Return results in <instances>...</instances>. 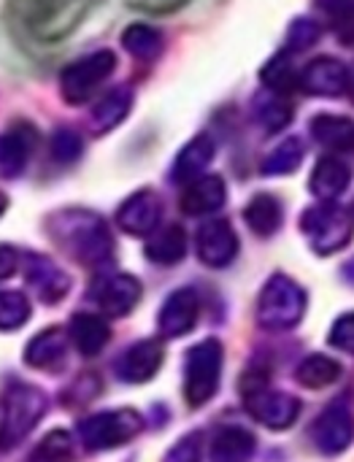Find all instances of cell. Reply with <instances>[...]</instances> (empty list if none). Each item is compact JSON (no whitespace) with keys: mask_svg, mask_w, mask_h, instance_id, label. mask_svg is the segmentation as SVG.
Returning a JSON list of instances; mask_svg holds the SVG:
<instances>
[{"mask_svg":"<svg viewBox=\"0 0 354 462\" xmlns=\"http://www.w3.org/2000/svg\"><path fill=\"white\" fill-rule=\"evenodd\" d=\"M98 5L100 0H11V16L35 43H60Z\"/></svg>","mask_w":354,"mask_h":462,"instance_id":"obj_1","label":"cell"},{"mask_svg":"<svg viewBox=\"0 0 354 462\" xmlns=\"http://www.w3.org/2000/svg\"><path fill=\"white\" fill-rule=\"evenodd\" d=\"M51 236L62 249L89 268H100L114 254V238L106 222L89 211H60L51 219Z\"/></svg>","mask_w":354,"mask_h":462,"instance_id":"obj_2","label":"cell"},{"mask_svg":"<svg viewBox=\"0 0 354 462\" xmlns=\"http://www.w3.org/2000/svg\"><path fill=\"white\" fill-rule=\"evenodd\" d=\"M306 290L284 276V273H276L266 282L263 292H260V300H257V322L263 330H271V333H284V330H293L303 314H306Z\"/></svg>","mask_w":354,"mask_h":462,"instance_id":"obj_3","label":"cell"},{"mask_svg":"<svg viewBox=\"0 0 354 462\" xmlns=\"http://www.w3.org/2000/svg\"><path fill=\"white\" fill-rule=\"evenodd\" d=\"M46 411V395L30 384H14L3 398L0 420V452L24 441Z\"/></svg>","mask_w":354,"mask_h":462,"instance_id":"obj_4","label":"cell"},{"mask_svg":"<svg viewBox=\"0 0 354 462\" xmlns=\"http://www.w3.org/2000/svg\"><path fill=\"white\" fill-rule=\"evenodd\" d=\"M222 360H225V352L217 338H206L187 352L184 398L192 409L206 406L217 395L219 376H222Z\"/></svg>","mask_w":354,"mask_h":462,"instance_id":"obj_5","label":"cell"},{"mask_svg":"<svg viewBox=\"0 0 354 462\" xmlns=\"http://www.w3.org/2000/svg\"><path fill=\"white\" fill-rule=\"evenodd\" d=\"M301 230L306 233V238L317 254H333L352 241L354 217L341 206L322 200L320 206H314L303 214Z\"/></svg>","mask_w":354,"mask_h":462,"instance_id":"obj_6","label":"cell"},{"mask_svg":"<svg viewBox=\"0 0 354 462\" xmlns=\"http://www.w3.org/2000/svg\"><path fill=\"white\" fill-rule=\"evenodd\" d=\"M144 428V420L133 409L119 411H100L79 422V439L89 452H106L116 449L127 441H133Z\"/></svg>","mask_w":354,"mask_h":462,"instance_id":"obj_7","label":"cell"},{"mask_svg":"<svg viewBox=\"0 0 354 462\" xmlns=\"http://www.w3.org/2000/svg\"><path fill=\"white\" fill-rule=\"evenodd\" d=\"M114 68H116V57L111 51H92L76 62H70L60 76L62 97L73 106L87 103L98 92V87L114 73Z\"/></svg>","mask_w":354,"mask_h":462,"instance_id":"obj_8","label":"cell"},{"mask_svg":"<svg viewBox=\"0 0 354 462\" xmlns=\"http://www.w3.org/2000/svg\"><path fill=\"white\" fill-rule=\"evenodd\" d=\"M244 406L257 422H263L271 430H287L301 417V401L298 398H293L287 393H274L268 387L257 390V393H247Z\"/></svg>","mask_w":354,"mask_h":462,"instance_id":"obj_9","label":"cell"},{"mask_svg":"<svg viewBox=\"0 0 354 462\" xmlns=\"http://www.w3.org/2000/svg\"><path fill=\"white\" fill-rule=\"evenodd\" d=\"M312 441L322 455H341L354 441V417L344 403L328 406L312 425Z\"/></svg>","mask_w":354,"mask_h":462,"instance_id":"obj_10","label":"cell"},{"mask_svg":"<svg viewBox=\"0 0 354 462\" xmlns=\"http://www.w3.org/2000/svg\"><path fill=\"white\" fill-rule=\"evenodd\" d=\"M198 257L209 268H228L238 254V236L225 219H209L195 236Z\"/></svg>","mask_w":354,"mask_h":462,"instance_id":"obj_11","label":"cell"},{"mask_svg":"<svg viewBox=\"0 0 354 462\" xmlns=\"http://www.w3.org/2000/svg\"><path fill=\"white\" fill-rule=\"evenodd\" d=\"M198 311H200V298L192 287H182L176 292L168 295V300L163 303L160 314H157V330L163 338H182L187 336L195 322H198Z\"/></svg>","mask_w":354,"mask_h":462,"instance_id":"obj_12","label":"cell"},{"mask_svg":"<svg viewBox=\"0 0 354 462\" xmlns=\"http://www.w3.org/2000/svg\"><path fill=\"white\" fill-rule=\"evenodd\" d=\"M92 300L98 303V309L103 314H108V317H125L141 300V282L135 276H127V273L103 276L92 287Z\"/></svg>","mask_w":354,"mask_h":462,"instance_id":"obj_13","label":"cell"},{"mask_svg":"<svg viewBox=\"0 0 354 462\" xmlns=\"http://www.w3.org/2000/svg\"><path fill=\"white\" fill-rule=\"evenodd\" d=\"M163 219V203L152 189H141L135 195H130L119 211H116V222L127 236H152L160 227Z\"/></svg>","mask_w":354,"mask_h":462,"instance_id":"obj_14","label":"cell"},{"mask_svg":"<svg viewBox=\"0 0 354 462\" xmlns=\"http://www.w3.org/2000/svg\"><path fill=\"white\" fill-rule=\"evenodd\" d=\"M160 365H163V346L157 341H138L119 355L114 371L116 379L127 384H144L160 371Z\"/></svg>","mask_w":354,"mask_h":462,"instance_id":"obj_15","label":"cell"},{"mask_svg":"<svg viewBox=\"0 0 354 462\" xmlns=\"http://www.w3.org/2000/svg\"><path fill=\"white\" fill-rule=\"evenodd\" d=\"M24 276H27V284L35 290V295L49 306L60 303L70 290V279L51 260H46L41 254H33L27 260V273Z\"/></svg>","mask_w":354,"mask_h":462,"instance_id":"obj_16","label":"cell"},{"mask_svg":"<svg viewBox=\"0 0 354 462\" xmlns=\"http://www.w3.org/2000/svg\"><path fill=\"white\" fill-rule=\"evenodd\" d=\"M306 92L314 95H341L349 87V70L339 60H314L312 65L303 68L301 79Z\"/></svg>","mask_w":354,"mask_h":462,"instance_id":"obj_17","label":"cell"},{"mask_svg":"<svg viewBox=\"0 0 354 462\" xmlns=\"http://www.w3.org/2000/svg\"><path fill=\"white\" fill-rule=\"evenodd\" d=\"M225 198H228V189H225V181L219 176H200L184 189L182 211L190 217L214 214L225 206Z\"/></svg>","mask_w":354,"mask_h":462,"instance_id":"obj_18","label":"cell"},{"mask_svg":"<svg viewBox=\"0 0 354 462\" xmlns=\"http://www.w3.org/2000/svg\"><path fill=\"white\" fill-rule=\"evenodd\" d=\"M257 441L247 428H222L209 447V462H249L255 457Z\"/></svg>","mask_w":354,"mask_h":462,"instance_id":"obj_19","label":"cell"},{"mask_svg":"<svg viewBox=\"0 0 354 462\" xmlns=\"http://www.w3.org/2000/svg\"><path fill=\"white\" fill-rule=\"evenodd\" d=\"M214 160V143L209 135H195L176 157L171 179L176 184H192L195 179L203 176V171L209 168V162Z\"/></svg>","mask_w":354,"mask_h":462,"instance_id":"obj_20","label":"cell"},{"mask_svg":"<svg viewBox=\"0 0 354 462\" xmlns=\"http://www.w3.org/2000/svg\"><path fill=\"white\" fill-rule=\"evenodd\" d=\"M68 338L81 357H95L108 344L111 330L98 314H76L68 325Z\"/></svg>","mask_w":354,"mask_h":462,"instance_id":"obj_21","label":"cell"},{"mask_svg":"<svg viewBox=\"0 0 354 462\" xmlns=\"http://www.w3.org/2000/svg\"><path fill=\"white\" fill-rule=\"evenodd\" d=\"M146 257L154 265H176L187 257V233L179 225H168L163 230H154V236L146 241Z\"/></svg>","mask_w":354,"mask_h":462,"instance_id":"obj_22","label":"cell"},{"mask_svg":"<svg viewBox=\"0 0 354 462\" xmlns=\"http://www.w3.org/2000/svg\"><path fill=\"white\" fill-rule=\"evenodd\" d=\"M352 181V171L336 160V157H325L317 162L314 173H312V192L320 200H336Z\"/></svg>","mask_w":354,"mask_h":462,"instance_id":"obj_23","label":"cell"},{"mask_svg":"<svg viewBox=\"0 0 354 462\" xmlns=\"http://www.w3.org/2000/svg\"><path fill=\"white\" fill-rule=\"evenodd\" d=\"M65 344H68V336L60 328H46L27 344L24 363L30 368H54L65 357Z\"/></svg>","mask_w":354,"mask_h":462,"instance_id":"obj_24","label":"cell"},{"mask_svg":"<svg viewBox=\"0 0 354 462\" xmlns=\"http://www.w3.org/2000/svg\"><path fill=\"white\" fill-rule=\"evenodd\" d=\"M244 219H247V225H249L252 233H257L260 238H268V236H274L282 227V219H284L282 203L274 195L260 192L244 208Z\"/></svg>","mask_w":354,"mask_h":462,"instance_id":"obj_25","label":"cell"},{"mask_svg":"<svg viewBox=\"0 0 354 462\" xmlns=\"http://www.w3.org/2000/svg\"><path fill=\"white\" fill-rule=\"evenodd\" d=\"M130 106H133V92H130L127 87H116V89H111L108 95H103V97L95 103L92 116H89L95 133H108L111 127H116V125L127 116Z\"/></svg>","mask_w":354,"mask_h":462,"instance_id":"obj_26","label":"cell"},{"mask_svg":"<svg viewBox=\"0 0 354 462\" xmlns=\"http://www.w3.org/2000/svg\"><path fill=\"white\" fill-rule=\"evenodd\" d=\"M295 379L306 390H325V387H331V384H336L341 379V365L328 355H309L298 365Z\"/></svg>","mask_w":354,"mask_h":462,"instance_id":"obj_27","label":"cell"},{"mask_svg":"<svg viewBox=\"0 0 354 462\" xmlns=\"http://www.w3.org/2000/svg\"><path fill=\"white\" fill-rule=\"evenodd\" d=\"M312 135L328 146V149H339V152H349L354 149V122L344 116H317L312 119Z\"/></svg>","mask_w":354,"mask_h":462,"instance_id":"obj_28","label":"cell"},{"mask_svg":"<svg viewBox=\"0 0 354 462\" xmlns=\"http://www.w3.org/2000/svg\"><path fill=\"white\" fill-rule=\"evenodd\" d=\"M30 157V135L24 130L0 133V176H19Z\"/></svg>","mask_w":354,"mask_h":462,"instance_id":"obj_29","label":"cell"},{"mask_svg":"<svg viewBox=\"0 0 354 462\" xmlns=\"http://www.w3.org/2000/svg\"><path fill=\"white\" fill-rule=\"evenodd\" d=\"M122 46L141 62H154L163 51V32L149 24H130L122 35Z\"/></svg>","mask_w":354,"mask_h":462,"instance_id":"obj_30","label":"cell"},{"mask_svg":"<svg viewBox=\"0 0 354 462\" xmlns=\"http://www.w3.org/2000/svg\"><path fill=\"white\" fill-rule=\"evenodd\" d=\"M301 160H303V146H301L298 138H290V141H284L282 146H276V149L266 157L263 173H266V176H284V173H293V171L301 165Z\"/></svg>","mask_w":354,"mask_h":462,"instance_id":"obj_31","label":"cell"},{"mask_svg":"<svg viewBox=\"0 0 354 462\" xmlns=\"http://www.w3.org/2000/svg\"><path fill=\"white\" fill-rule=\"evenodd\" d=\"M30 319V300L16 290H0V330H16Z\"/></svg>","mask_w":354,"mask_h":462,"instance_id":"obj_32","label":"cell"},{"mask_svg":"<svg viewBox=\"0 0 354 462\" xmlns=\"http://www.w3.org/2000/svg\"><path fill=\"white\" fill-rule=\"evenodd\" d=\"M73 460V441L65 430L49 433L38 447L33 449L30 462H70Z\"/></svg>","mask_w":354,"mask_h":462,"instance_id":"obj_33","label":"cell"},{"mask_svg":"<svg viewBox=\"0 0 354 462\" xmlns=\"http://www.w3.org/2000/svg\"><path fill=\"white\" fill-rule=\"evenodd\" d=\"M255 116L268 127V130H282L290 122V108L276 100V97H257L255 100Z\"/></svg>","mask_w":354,"mask_h":462,"instance_id":"obj_34","label":"cell"},{"mask_svg":"<svg viewBox=\"0 0 354 462\" xmlns=\"http://www.w3.org/2000/svg\"><path fill=\"white\" fill-rule=\"evenodd\" d=\"M51 157L57 162H73L81 157V138L76 130H68V127H60L54 135H51Z\"/></svg>","mask_w":354,"mask_h":462,"instance_id":"obj_35","label":"cell"},{"mask_svg":"<svg viewBox=\"0 0 354 462\" xmlns=\"http://www.w3.org/2000/svg\"><path fill=\"white\" fill-rule=\"evenodd\" d=\"M331 346H336L344 355H354V311L344 314L336 319L333 330H331Z\"/></svg>","mask_w":354,"mask_h":462,"instance_id":"obj_36","label":"cell"},{"mask_svg":"<svg viewBox=\"0 0 354 462\" xmlns=\"http://www.w3.org/2000/svg\"><path fill=\"white\" fill-rule=\"evenodd\" d=\"M320 5L328 11L339 32L347 35V27H354V0H320Z\"/></svg>","mask_w":354,"mask_h":462,"instance_id":"obj_37","label":"cell"},{"mask_svg":"<svg viewBox=\"0 0 354 462\" xmlns=\"http://www.w3.org/2000/svg\"><path fill=\"white\" fill-rule=\"evenodd\" d=\"M263 79L268 81V87L274 89H287L295 81V70L284 57H276L274 62H268V68L263 70Z\"/></svg>","mask_w":354,"mask_h":462,"instance_id":"obj_38","label":"cell"},{"mask_svg":"<svg viewBox=\"0 0 354 462\" xmlns=\"http://www.w3.org/2000/svg\"><path fill=\"white\" fill-rule=\"evenodd\" d=\"M317 38H320V27H317L314 22H309V19H298V22L290 27V43H293V49H306V46H312Z\"/></svg>","mask_w":354,"mask_h":462,"instance_id":"obj_39","label":"cell"},{"mask_svg":"<svg viewBox=\"0 0 354 462\" xmlns=\"http://www.w3.org/2000/svg\"><path fill=\"white\" fill-rule=\"evenodd\" d=\"M187 0H127L130 8L144 11V14H171L179 11Z\"/></svg>","mask_w":354,"mask_h":462,"instance_id":"obj_40","label":"cell"},{"mask_svg":"<svg viewBox=\"0 0 354 462\" xmlns=\"http://www.w3.org/2000/svg\"><path fill=\"white\" fill-rule=\"evenodd\" d=\"M165 462H198V441H195V436L182 439V441L168 452Z\"/></svg>","mask_w":354,"mask_h":462,"instance_id":"obj_41","label":"cell"},{"mask_svg":"<svg viewBox=\"0 0 354 462\" xmlns=\"http://www.w3.org/2000/svg\"><path fill=\"white\" fill-rule=\"evenodd\" d=\"M16 265H19V254H16V249H11V246H0V282H3V279H8V276H14Z\"/></svg>","mask_w":354,"mask_h":462,"instance_id":"obj_42","label":"cell"},{"mask_svg":"<svg viewBox=\"0 0 354 462\" xmlns=\"http://www.w3.org/2000/svg\"><path fill=\"white\" fill-rule=\"evenodd\" d=\"M344 279H347L349 284H354V257L347 263V265H344Z\"/></svg>","mask_w":354,"mask_h":462,"instance_id":"obj_43","label":"cell"},{"mask_svg":"<svg viewBox=\"0 0 354 462\" xmlns=\"http://www.w3.org/2000/svg\"><path fill=\"white\" fill-rule=\"evenodd\" d=\"M5 206H8V200H5V195H3V192H0V214H3V211H5Z\"/></svg>","mask_w":354,"mask_h":462,"instance_id":"obj_44","label":"cell"}]
</instances>
